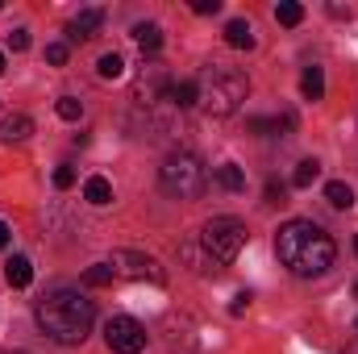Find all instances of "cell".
Instances as JSON below:
<instances>
[{
	"label": "cell",
	"mask_w": 358,
	"mask_h": 354,
	"mask_svg": "<svg viewBox=\"0 0 358 354\" xmlns=\"http://www.w3.org/2000/svg\"><path fill=\"white\" fill-rule=\"evenodd\" d=\"M275 255H279V263L287 267L292 275L317 279V275H325L334 267L338 246H334V238L321 225H313V221H287L275 234Z\"/></svg>",
	"instance_id": "cell-1"
},
{
	"label": "cell",
	"mask_w": 358,
	"mask_h": 354,
	"mask_svg": "<svg viewBox=\"0 0 358 354\" xmlns=\"http://www.w3.org/2000/svg\"><path fill=\"white\" fill-rule=\"evenodd\" d=\"M34 317H38L42 334L55 338L59 346H80L92 334V325H96L92 300H84L76 288H55V292H46V296L38 300Z\"/></svg>",
	"instance_id": "cell-2"
},
{
	"label": "cell",
	"mask_w": 358,
	"mask_h": 354,
	"mask_svg": "<svg viewBox=\"0 0 358 354\" xmlns=\"http://www.w3.org/2000/svg\"><path fill=\"white\" fill-rule=\"evenodd\" d=\"M196 84H200V104L208 117H234L242 100L250 96V80L238 67H208Z\"/></svg>",
	"instance_id": "cell-3"
},
{
	"label": "cell",
	"mask_w": 358,
	"mask_h": 354,
	"mask_svg": "<svg viewBox=\"0 0 358 354\" xmlns=\"http://www.w3.org/2000/svg\"><path fill=\"white\" fill-rule=\"evenodd\" d=\"M159 183H163V192L176 196V200H200L208 176H204V163H200L192 150H176V155H167V163L159 167Z\"/></svg>",
	"instance_id": "cell-4"
},
{
	"label": "cell",
	"mask_w": 358,
	"mask_h": 354,
	"mask_svg": "<svg viewBox=\"0 0 358 354\" xmlns=\"http://www.w3.org/2000/svg\"><path fill=\"white\" fill-rule=\"evenodd\" d=\"M246 238H250V234H246V221H238V217H213V221H204V229H200V250L208 255L213 267H225L242 255Z\"/></svg>",
	"instance_id": "cell-5"
},
{
	"label": "cell",
	"mask_w": 358,
	"mask_h": 354,
	"mask_svg": "<svg viewBox=\"0 0 358 354\" xmlns=\"http://www.w3.org/2000/svg\"><path fill=\"white\" fill-rule=\"evenodd\" d=\"M108 267H113L117 279H150V283H163L167 279V271L159 267V259H150L142 250H113Z\"/></svg>",
	"instance_id": "cell-6"
},
{
	"label": "cell",
	"mask_w": 358,
	"mask_h": 354,
	"mask_svg": "<svg viewBox=\"0 0 358 354\" xmlns=\"http://www.w3.org/2000/svg\"><path fill=\"white\" fill-rule=\"evenodd\" d=\"M104 342L113 354H142L146 351V325L134 317H113L104 325Z\"/></svg>",
	"instance_id": "cell-7"
},
{
	"label": "cell",
	"mask_w": 358,
	"mask_h": 354,
	"mask_svg": "<svg viewBox=\"0 0 358 354\" xmlns=\"http://www.w3.org/2000/svg\"><path fill=\"white\" fill-rule=\"evenodd\" d=\"M100 25H104V8H84L80 17L67 21V38L71 42H92L100 34Z\"/></svg>",
	"instance_id": "cell-8"
},
{
	"label": "cell",
	"mask_w": 358,
	"mask_h": 354,
	"mask_svg": "<svg viewBox=\"0 0 358 354\" xmlns=\"http://www.w3.org/2000/svg\"><path fill=\"white\" fill-rule=\"evenodd\" d=\"M167 84H171V80H167V71H163L159 63H150V67L138 76V100H146V104H150V100L167 96Z\"/></svg>",
	"instance_id": "cell-9"
},
{
	"label": "cell",
	"mask_w": 358,
	"mask_h": 354,
	"mask_svg": "<svg viewBox=\"0 0 358 354\" xmlns=\"http://www.w3.org/2000/svg\"><path fill=\"white\" fill-rule=\"evenodd\" d=\"M34 134V121L25 113H4L0 117V142H25Z\"/></svg>",
	"instance_id": "cell-10"
},
{
	"label": "cell",
	"mask_w": 358,
	"mask_h": 354,
	"mask_svg": "<svg viewBox=\"0 0 358 354\" xmlns=\"http://www.w3.org/2000/svg\"><path fill=\"white\" fill-rule=\"evenodd\" d=\"M163 100H171L176 108H192V104H200V84H196V80L167 84V96H163Z\"/></svg>",
	"instance_id": "cell-11"
},
{
	"label": "cell",
	"mask_w": 358,
	"mask_h": 354,
	"mask_svg": "<svg viewBox=\"0 0 358 354\" xmlns=\"http://www.w3.org/2000/svg\"><path fill=\"white\" fill-rule=\"evenodd\" d=\"M4 279L13 283V288H29V279H34V267L25 255H13L8 263H4Z\"/></svg>",
	"instance_id": "cell-12"
},
{
	"label": "cell",
	"mask_w": 358,
	"mask_h": 354,
	"mask_svg": "<svg viewBox=\"0 0 358 354\" xmlns=\"http://www.w3.org/2000/svg\"><path fill=\"white\" fill-rule=\"evenodd\" d=\"M225 42H229L234 50H250V46H255V29H250V21H229V25H225Z\"/></svg>",
	"instance_id": "cell-13"
},
{
	"label": "cell",
	"mask_w": 358,
	"mask_h": 354,
	"mask_svg": "<svg viewBox=\"0 0 358 354\" xmlns=\"http://www.w3.org/2000/svg\"><path fill=\"white\" fill-rule=\"evenodd\" d=\"M84 200L96 204V208H104V204L113 200V183H108L104 176H92L88 183H84Z\"/></svg>",
	"instance_id": "cell-14"
},
{
	"label": "cell",
	"mask_w": 358,
	"mask_h": 354,
	"mask_svg": "<svg viewBox=\"0 0 358 354\" xmlns=\"http://www.w3.org/2000/svg\"><path fill=\"white\" fill-rule=\"evenodd\" d=\"M134 38H138V46H142V50H150V55L163 46V29H159L155 21H138V25H134Z\"/></svg>",
	"instance_id": "cell-15"
},
{
	"label": "cell",
	"mask_w": 358,
	"mask_h": 354,
	"mask_svg": "<svg viewBox=\"0 0 358 354\" xmlns=\"http://www.w3.org/2000/svg\"><path fill=\"white\" fill-rule=\"evenodd\" d=\"M300 92H304V100H321V96H325V71H321V67H304Z\"/></svg>",
	"instance_id": "cell-16"
},
{
	"label": "cell",
	"mask_w": 358,
	"mask_h": 354,
	"mask_svg": "<svg viewBox=\"0 0 358 354\" xmlns=\"http://www.w3.org/2000/svg\"><path fill=\"white\" fill-rule=\"evenodd\" d=\"M325 200H329L334 208H350V204H355V187L342 183V179H334V183H325Z\"/></svg>",
	"instance_id": "cell-17"
},
{
	"label": "cell",
	"mask_w": 358,
	"mask_h": 354,
	"mask_svg": "<svg viewBox=\"0 0 358 354\" xmlns=\"http://www.w3.org/2000/svg\"><path fill=\"white\" fill-rule=\"evenodd\" d=\"M317 176H321V163H317V159H304V163H296V171H292V187H313Z\"/></svg>",
	"instance_id": "cell-18"
},
{
	"label": "cell",
	"mask_w": 358,
	"mask_h": 354,
	"mask_svg": "<svg viewBox=\"0 0 358 354\" xmlns=\"http://www.w3.org/2000/svg\"><path fill=\"white\" fill-rule=\"evenodd\" d=\"M217 183H221L225 192H242V187H246V176H242V167L225 163V167H217Z\"/></svg>",
	"instance_id": "cell-19"
},
{
	"label": "cell",
	"mask_w": 358,
	"mask_h": 354,
	"mask_svg": "<svg viewBox=\"0 0 358 354\" xmlns=\"http://www.w3.org/2000/svg\"><path fill=\"white\" fill-rule=\"evenodd\" d=\"M275 21H279V25H300V21H304V8H300L296 0H279V4H275Z\"/></svg>",
	"instance_id": "cell-20"
},
{
	"label": "cell",
	"mask_w": 358,
	"mask_h": 354,
	"mask_svg": "<svg viewBox=\"0 0 358 354\" xmlns=\"http://www.w3.org/2000/svg\"><path fill=\"white\" fill-rule=\"evenodd\" d=\"M96 71H100V80H117V76L125 71V59H121L117 50H108V55H100V63H96Z\"/></svg>",
	"instance_id": "cell-21"
},
{
	"label": "cell",
	"mask_w": 358,
	"mask_h": 354,
	"mask_svg": "<svg viewBox=\"0 0 358 354\" xmlns=\"http://www.w3.org/2000/svg\"><path fill=\"white\" fill-rule=\"evenodd\" d=\"M113 279H117V275H113V267L108 263H96V267L84 271V283H88V288H108Z\"/></svg>",
	"instance_id": "cell-22"
},
{
	"label": "cell",
	"mask_w": 358,
	"mask_h": 354,
	"mask_svg": "<svg viewBox=\"0 0 358 354\" xmlns=\"http://www.w3.org/2000/svg\"><path fill=\"white\" fill-rule=\"evenodd\" d=\"M55 113H59L63 121H80V117H84V104H80L76 96H59V104H55Z\"/></svg>",
	"instance_id": "cell-23"
},
{
	"label": "cell",
	"mask_w": 358,
	"mask_h": 354,
	"mask_svg": "<svg viewBox=\"0 0 358 354\" xmlns=\"http://www.w3.org/2000/svg\"><path fill=\"white\" fill-rule=\"evenodd\" d=\"M67 55H71V50H67V42H50V46H46V63H55V67H63V63H67Z\"/></svg>",
	"instance_id": "cell-24"
},
{
	"label": "cell",
	"mask_w": 358,
	"mask_h": 354,
	"mask_svg": "<svg viewBox=\"0 0 358 354\" xmlns=\"http://www.w3.org/2000/svg\"><path fill=\"white\" fill-rule=\"evenodd\" d=\"M267 204H287V187L283 183H275V179L267 183Z\"/></svg>",
	"instance_id": "cell-25"
},
{
	"label": "cell",
	"mask_w": 358,
	"mask_h": 354,
	"mask_svg": "<svg viewBox=\"0 0 358 354\" xmlns=\"http://www.w3.org/2000/svg\"><path fill=\"white\" fill-rule=\"evenodd\" d=\"M71 183H76V171H71L67 163H63V167H55V187H71Z\"/></svg>",
	"instance_id": "cell-26"
},
{
	"label": "cell",
	"mask_w": 358,
	"mask_h": 354,
	"mask_svg": "<svg viewBox=\"0 0 358 354\" xmlns=\"http://www.w3.org/2000/svg\"><path fill=\"white\" fill-rule=\"evenodd\" d=\"M217 8H221V0H192V13H200V17H208Z\"/></svg>",
	"instance_id": "cell-27"
},
{
	"label": "cell",
	"mask_w": 358,
	"mask_h": 354,
	"mask_svg": "<svg viewBox=\"0 0 358 354\" xmlns=\"http://www.w3.org/2000/svg\"><path fill=\"white\" fill-rule=\"evenodd\" d=\"M8 46H13V50H25V46H29V29H13V34H8Z\"/></svg>",
	"instance_id": "cell-28"
},
{
	"label": "cell",
	"mask_w": 358,
	"mask_h": 354,
	"mask_svg": "<svg viewBox=\"0 0 358 354\" xmlns=\"http://www.w3.org/2000/svg\"><path fill=\"white\" fill-rule=\"evenodd\" d=\"M250 300H255L250 292H238V296H234V304H229V313H234V317H238V313H246V309H250Z\"/></svg>",
	"instance_id": "cell-29"
},
{
	"label": "cell",
	"mask_w": 358,
	"mask_h": 354,
	"mask_svg": "<svg viewBox=\"0 0 358 354\" xmlns=\"http://www.w3.org/2000/svg\"><path fill=\"white\" fill-rule=\"evenodd\" d=\"M329 17H338V21H350V8H346V4H329Z\"/></svg>",
	"instance_id": "cell-30"
},
{
	"label": "cell",
	"mask_w": 358,
	"mask_h": 354,
	"mask_svg": "<svg viewBox=\"0 0 358 354\" xmlns=\"http://www.w3.org/2000/svg\"><path fill=\"white\" fill-rule=\"evenodd\" d=\"M8 242H13V229H8V225H4V221H0V250H4V246H8Z\"/></svg>",
	"instance_id": "cell-31"
},
{
	"label": "cell",
	"mask_w": 358,
	"mask_h": 354,
	"mask_svg": "<svg viewBox=\"0 0 358 354\" xmlns=\"http://www.w3.org/2000/svg\"><path fill=\"white\" fill-rule=\"evenodd\" d=\"M0 76H4V55H0Z\"/></svg>",
	"instance_id": "cell-32"
},
{
	"label": "cell",
	"mask_w": 358,
	"mask_h": 354,
	"mask_svg": "<svg viewBox=\"0 0 358 354\" xmlns=\"http://www.w3.org/2000/svg\"><path fill=\"white\" fill-rule=\"evenodd\" d=\"M355 296H358V283H355Z\"/></svg>",
	"instance_id": "cell-33"
},
{
	"label": "cell",
	"mask_w": 358,
	"mask_h": 354,
	"mask_svg": "<svg viewBox=\"0 0 358 354\" xmlns=\"http://www.w3.org/2000/svg\"><path fill=\"white\" fill-rule=\"evenodd\" d=\"M355 250H358V238H355Z\"/></svg>",
	"instance_id": "cell-34"
}]
</instances>
